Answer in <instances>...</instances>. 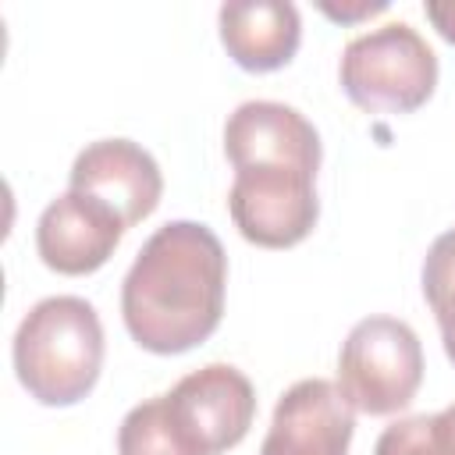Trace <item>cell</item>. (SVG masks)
<instances>
[{
	"label": "cell",
	"mask_w": 455,
	"mask_h": 455,
	"mask_svg": "<svg viewBox=\"0 0 455 455\" xmlns=\"http://www.w3.org/2000/svg\"><path fill=\"white\" fill-rule=\"evenodd\" d=\"M164 409L192 455H220L249 434L256 391L238 366L210 363L164 391Z\"/></svg>",
	"instance_id": "cell-6"
},
{
	"label": "cell",
	"mask_w": 455,
	"mask_h": 455,
	"mask_svg": "<svg viewBox=\"0 0 455 455\" xmlns=\"http://www.w3.org/2000/svg\"><path fill=\"white\" fill-rule=\"evenodd\" d=\"M423 11L430 18V25L437 28V36L455 46V0H430Z\"/></svg>",
	"instance_id": "cell-15"
},
{
	"label": "cell",
	"mask_w": 455,
	"mask_h": 455,
	"mask_svg": "<svg viewBox=\"0 0 455 455\" xmlns=\"http://www.w3.org/2000/svg\"><path fill=\"white\" fill-rule=\"evenodd\" d=\"M384 7H387V0H373V4H370V0H359V4H352V7H345V4H341V7H334V4H327V0L320 4V11H323L327 18H334V21H341V25H345V21L370 18V14H380Z\"/></svg>",
	"instance_id": "cell-16"
},
{
	"label": "cell",
	"mask_w": 455,
	"mask_h": 455,
	"mask_svg": "<svg viewBox=\"0 0 455 455\" xmlns=\"http://www.w3.org/2000/svg\"><path fill=\"white\" fill-rule=\"evenodd\" d=\"M71 188L107 203L124 228L146 220L164 196V174L156 160L132 139L89 142L71 164Z\"/></svg>",
	"instance_id": "cell-9"
},
{
	"label": "cell",
	"mask_w": 455,
	"mask_h": 455,
	"mask_svg": "<svg viewBox=\"0 0 455 455\" xmlns=\"http://www.w3.org/2000/svg\"><path fill=\"white\" fill-rule=\"evenodd\" d=\"M355 409L334 380H295L274 405L259 455H348Z\"/></svg>",
	"instance_id": "cell-7"
},
{
	"label": "cell",
	"mask_w": 455,
	"mask_h": 455,
	"mask_svg": "<svg viewBox=\"0 0 455 455\" xmlns=\"http://www.w3.org/2000/svg\"><path fill=\"white\" fill-rule=\"evenodd\" d=\"M14 373L39 405L82 402L103 370V323L78 295L39 299L14 331Z\"/></svg>",
	"instance_id": "cell-2"
},
{
	"label": "cell",
	"mask_w": 455,
	"mask_h": 455,
	"mask_svg": "<svg viewBox=\"0 0 455 455\" xmlns=\"http://www.w3.org/2000/svg\"><path fill=\"white\" fill-rule=\"evenodd\" d=\"M423 384V345L398 316H363L338 355V387L355 412H402Z\"/></svg>",
	"instance_id": "cell-4"
},
{
	"label": "cell",
	"mask_w": 455,
	"mask_h": 455,
	"mask_svg": "<svg viewBox=\"0 0 455 455\" xmlns=\"http://www.w3.org/2000/svg\"><path fill=\"white\" fill-rule=\"evenodd\" d=\"M124 231H128L124 220L107 203L68 188L39 213L36 249L50 270L82 277L100 270L114 256Z\"/></svg>",
	"instance_id": "cell-8"
},
{
	"label": "cell",
	"mask_w": 455,
	"mask_h": 455,
	"mask_svg": "<svg viewBox=\"0 0 455 455\" xmlns=\"http://www.w3.org/2000/svg\"><path fill=\"white\" fill-rule=\"evenodd\" d=\"M423 299L430 302L441 331L444 355L455 363V228L437 235L423 259Z\"/></svg>",
	"instance_id": "cell-13"
},
{
	"label": "cell",
	"mask_w": 455,
	"mask_h": 455,
	"mask_svg": "<svg viewBox=\"0 0 455 455\" xmlns=\"http://www.w3.org/2000/svg\"><path fill=\"white\" fill-rule=\"evenodd\" d=\"M228 57L245 71L284 68L302 39L299 7L288 0H231L217 14Z\"/></svg>",
	"instance_id": "cell-11"
},
{
	"label": "cell",
	"mask_w": 455,
	"mask_h": 455,
	"mask_svg": "<svg viewBox=\"0 0 455 455\" xmlns=\"http://www.w3.org/2000/svg\"><path fill=\"white\" fill-rule=\"evenodd\" d=\"M117 455H192L164 409V395L128 409L117 427Z\"/></svg>",
	"instance_id": "cell-14"
},
{
	"label": "cell",
	"mask_w": 455,
	"mask_h": 455,
	"mask_svg": "<svg viewBox=\"0 0 455 455\" xmlns=\"http://www.w3.org/2000/svg\"><path fill=\"white\" fill-rule=\"evenodd\" d=\"M228 256L220 238L199 220L156 228L121 284V316L135 345L178 355L203 345L224 316Z\"/></svg>",
	"instance_id": "cell-1"
},
{
	"label": "cell",
	"mask_w": 455,
	"mask_h": 455,
	"mask_svg": "<svg viewBox=\"0 0 455 455\" xmlns=\"http://www.w3.org/2000/svg\"><path fill=\"white\" fill-rule=\"evenodd\" d=\"M228 210L245 242L263 249H291L316 228V174L284 164L238 167L228 192Z\"/></svg>",
	"instance_id": "cell-5"
},
{
	"label": "cell",
	"mask_w": 455,
	"mask_h": 455,
	"mask_svg": "<svg viewBox=\"0 0 455 455\" xmlns=\"http://www.w3.org/2000/svg\"><path fill=\"white\" fill-rule=\"evenodd\" d=\"M373 455H455V405L384 427Z\"/></svg>",
	"instance_id": "cell-12"
},
{
	"label": "cell",
	"mask_w": 455,
	"mask_h": 455,
	"mask_svg": "<svg viewBox=\"0 0 455 455\" xmlns=\"http://www.w3.org/2000/svg\"><path fill=\"white\" fill-rule=\"evenodd\" d=\"M224 153L231 167L284 164L309 174L320 171V132L306 114L277 100H245L224 124Z\"/></svg>",
	"instance_id": "cell-10"
},
{
	"label": "cell",
	"mask_w": 455,
	"mask_h": 455,
	"mask_svg": "<svg viewBox=\"0 0 455 455\" xmlns=\"http://www.w3.org/2000/svg\"><path fill=\"white\" fill-rule=\"evenodd\" d=\"M338 78L366 114H409L434 96L437 53L409 21H387L341 50Z\"/></svg>",
	"instance_id": "cell-3"
}]
</instances>
